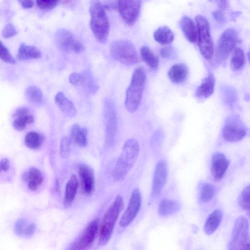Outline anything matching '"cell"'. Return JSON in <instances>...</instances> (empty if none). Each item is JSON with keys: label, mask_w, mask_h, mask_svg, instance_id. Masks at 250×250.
<instances>
[{"label": "cell", "mask_w": 250, "mask_h": 250, "mask_svg": "<svg viewBox=\"0 0 250 250\" xmlns=\"http://www.w3.org/2000/svg\"><path fill=\"white\" fill-rule=\"evenodd\" d=\"M0 57L4 62L10 64H15L16 62L11 55L8 48L2 42H0Z\"/></svg>", "instance_id": "obj_38"}, {"label": "cell", "mask_w": 250, "mask_h": 250, "mask_svg": "<svg viewBox=\"0 0 250 250\" xmlns=\"http://www.w3.org/2000/svg\"><path fill=\"white\" fill-rule=\"evenodd\" d=\"M238 42L236 31L232 28L226 29L220 36L217 44L216 59L218 62L225 61L235 49Z\"/></svg>", "instance_id": "obj_9"}, {"label": "cell", "mask_w": 250, "mask_h": 250, "mask_svg": "<svg viewBox=\"0 0 250 250\" xmlns=\"http://www.w3.org/2000/svg\"><path fill=\"white\" fill-rule=\"evenodd\" d=\"M110 52L113 59L126 66L132 65L138 62L135 47L128 40H118L113 42L110 45Z\"/></svg>", "instance_id": "obj_5"}, {"label": "cell", "mask_w": 250, "mask_h": 250, "mask_svg": "<svg viewBox=\"0 0 250 250\" xmlns=\"http://www.w3.org/2000/svg\"><path fill=\"white\" fill-rule=\"evenodd\" d=\"M98 220L94 219L88 223L82 234L72 245L70 249L85 250L93 244L98 232Z\"/></svg>", "instance_id": "obj_13"}, {"label": "cell", "mask_w": 250, "mask_h": 250, "mask_svg": "<svg viewBox=\"0 0 250 250\" xmlns=\"http://www.w3.org/2000/svg\"><path fill=\"white\" fill-rule=\"evenodd\" d=\"M188 68L183 63H177L172 66L169 69L167 75L169 79L174 83H183L188 75Z\"/></svg>", "instance_id": "obj_22"}, {"label": "cell", "mask_w": 250, "mask_h": 250, "mask_svg": "<svg viewBox=\"0 0 250 250\" xmlns=\"http://www.w3.org/2000/svg\"><path fill=\"white\" fill-rule=\"evenodd\" d=\"M180 208V205L176 201L163 199L159 204L158 212L163 217L169 216L176 212Z\"/></svg>", "instance_id": "obj_28"}, {"label": "cell", "mask_w": 250, "mask_h": 250, "mask_svg": "<svg viewBox=\"0 0 250 250\" xmlns=\"http://www.w3.org/2000/svg\"><path fill=\"white\" fill-rule=\"evenodd\" d=\"M69 81L75 86H84L85 77L84 74L83 73H72L69 76Z\"/></svg>", "instance_id": "obj_39"}, {"label": "cell", "mask_w": 250, "mask_h": 250, "mask_svg": "<svg viewBox=\"0 0 250 250\" xmlns=\"http://www.w3.org/2000/svg\"><path fill=\"white\" fill-rule=\"evenodd\" d=\"M223 218V213L219 209L212 212L207 218L204 227V230L207 235H211L218 229Z\"/></svg>", "instance_id": "obj_23"}, {"label": "cell", "mask_w": 250, "mask_h": 250, "mask_svg": "<svg viewBox=\"0 0 250 250\" xmlns=\"http://www.w3.org/2000/svg\"><path fill=\"white\" fill-rule=\"evenodd\" d=\"M55 40L58 47L63 51H72L80 53L84 50L82 43L75 39L72 34L67 29H59L55 34Z\"/></svg>", "instance_id": "obj_12"}, {"label": "cell", "mask_w": 250, "mask_h": 250, "mask_svg": "<svg viewBox=\"0 0 250 250\" xmlns=\"http://www.w3.org/2000/svg\"><path fill=\"white\" fill-rule=\"evenodd\" d=\"M78 186L77 178L75 174H72L65 186L63 200V206L65 208L69 207L73 202Z\"/></svg>", "instance_id": "obj_24"}, {"label": "cell", "mask_w": 250, "mask_h": 250, "mask_svg": "<svg viewBox=\"0 0 250 250\" xmlns=\"http://www.w3.org/2000/svg\"><path fill=\"white\" fill-rule=\"evenodd\" d=\"M247 57H248V59L249 62V63L250 64V51H249L247 53Z\"/></svg>", "instance_id": "obj_50"}, {"label": "cell", "mask_w": 250, "mask_h": 250, "mask_svg": "<svg viewBox=\"0 0 250 250\" xmlns=\"http://www.w3.org/2000/svg\"><path fill=\"white\" fill-rule=\"evenodd\" d=\"M154 40L162 45H168L171 43L174 38L172 30L167 26H162L158 28L154 32Z\"/></svg>", "instance_id": "obj_29"}, {"label": "cell", "mask_w": 250, "mask_h": 250, "mask_svg": "<svg viewBox=\"0 0 250 250\" xmlns=\"http://www.w3.org/2000/svg\"><path fill=\"white\" fill-rule=\"evenodd\" d=\"M141 204V192L138 188H135L131 193L127 207L120 219L121 227H126L133 221L140 209Z\"/></svg>", "instance_id": "obj_11"}, {"label": "cell", "mask_w": 250, "mask_h": 250, "mask_svg": "<svg viewBox=\"0 0 250 250\" xmlns=\"http://www.w3.org/2000/svg\"><path fill=\"white\" fill-rule=\"evenodd\" d=\"M23 177L28 184V188L31 190H37L43 180L41 171L34 167H30L27 172L24 173Z\"/></svg>", "instance_id": "obj_25"}, {"label": "cell", "mask_w": 250, "mask_h": 250, "mask_svg": "<svg viewBox=\"0 0 250 250\" xmlns=\"http://www.w3.org/2000/svg\"><path fill=\"white\" fill-rule=\"evenodd\" d=\"M181 30L187 40L191 43L195 42L197 39V29L193 21L185 16L179 21Z\"/></svg>", "instance_id": "obj_20"}, {"label": "cell", "mask_w": 250, "mask_h": 250, "mask_svg": "<svg viewBox=\"0 0 250 250\" xmlns=\"http://www.w3.org/2000/svg\"><path fill=\"white\" fill-rule=\"evenodd\" d=\"M139 150V144L136 139L130 138L125 142L113 171L115 181H121L126 177L135 164Z\"/></svg>", "instance_id": "obj_1"}, {"label": "cell", "mask_w": 250, "mask_h": 250, "mask_svg": "<svg viewBox=\"0 0 250 250\" xmlns=\"http://www.w3.org/2000/svg\"><path fill=\"white\" fill-rule=\"evenodd\" d=\"M215 193L214 186L209 183H205L202 185L200 191V198L204 203L210 201Z\"/></svg>", "instance_id": "obj_36"}, {"label": "cell", "mask_w": 250, "mask_h": 250, "mask_svg": "<svg viewBox=\"0 0 250 250\" xmlns=\"http://www.w3.org/2000/svg\"><path fill=\"white\" fill-rule=\"evenodd\" d=\"M25 95L27 99L33 103H41L43 99L42 90L36 86H28L25 91Z\"/></svg>", "instance_id": "obj_35"}, {"label": "cell", "mask_w": 250, "mask_h": 250, "mask_svg": "<svg viewBox=\"0 0 250 250\" xmlns=\"http://www.w3.org/2000/svg\"><path fill=\"white\" fill-rule=\"evenodd\" d=\"M70 135L72 140L79 146L84 147L87 144V130L75 124L71 126Z\"/></svg>", "instance_id": "obj_27"}, {"label": "cell", "mask_w": 250, "mask_h": 250, "mask_svg": "<svg viewBox=\"0 0 250 250\" xmlns=\"http://www.w3.org/2000/svg\"><path fill=\"white\" fill-rule=\"evenodd\" d=\"M167 167L164 160L159 161L155 167L152 183V194L159 195L165 187L167 177Z\"/></svg>", "instance_id": "obj_14"}, {"label": "cell", "mask_w": 250, "mask_h": 250, "mask_svg": "<svg viewBox=\"0 0 250 250\" xmlns=\"http://www.w3.org/2000/svg\"><path fill=\"white\" fill-rule=\"evenodd\" d=\"M140 57L148 67L152 70L156 69L159 65V59L147 46L144 45L140 50Z\"/></svg>", "instance_id": "obj_30"}, {"label": "cell", "mask_w": 250, "mask_h": 250, "mask_svg": "<svg viewBox=\"0 0 250 250\" xmlns=\"http://www.w3.org/2000/svg\"><path fill=\"white\" fill-rule=\"evenodd\" d=\"M41 56V52L38 48L24 43L20 45L17 54V58L20 61L37 59Z\"/></svg>", "instance_id": "obj_26"}, {"label": "cell", "mask_w": 250, "mask_h": 250, "mask_svg": "<svg viewBox=\"0 0 250 250\" xmlns=\"http://www.w3.org/2000/svg\"><path fill=\"white\" fill-rule=\"evenodd\" d=\"M89 12L91 31L98 42L104 43L108 38L110 27L104 6L99 0H91Z\"/></svg>", "instance_id": "obj_2"}, {"label": "cell", "mask_w": 250, "mask_h": 250, "mask_svg": "<svg viewBox=\"0 0 250 250\" xmlns=\"http://www.w3.org/2000/svg\"><path fill=\"white\" fill-rule=\"evenodd\" d=\"M215 79L210 73L205 78L195 91L196 96L199 99H207L211 96L214 89Z\"/></svg>", "instance_id": "obj_21"}, {"label": "cell", "mask_w": 250, "mask_h": 250, "mask_svg": "<svg viewBox=\"0 0 250 250\" xmlns=\"http://www.w3.org/2000/svg\"><path fill=\"white\" fill-rule=\"evenodd\" d=\"M160 55L165 59H170L173 58L174 51L173 48L170 46H165L160 50Z\"/></svg>", "instance_id": "obj_43"}, {"label": "cell", "mask_w": 250, "mask_h": 250, "mask_svg": "<svg viewBox=\"0 0 250 250\" xmlns=\"http://www.w3.org/2000/svg\"><path fill=\"white\" fill-rule=\"evenodd\" d=\"M229 161L220 152L214 153L211 157L210 171L212 177L219 181L225 176L229 166Z\"/></svg>", "instance_id": "obj_15"}, {"label": "cell", "mask_w": 250, "mask_h": 250, "mask_svg": "<svg viewBox=\"0 0 250 250\" xmlns=\"http://www.w3.org/2000/svg\"><path fill=\"white\" fill-rule=\"evenodd\" d=\"M228 249L230 250H250L249 223L246 217L240 216L236 219Z\"/></svg>", "instance_id": "obj_6"}, {"label": "cell", "mask_w": 250, "mask_h": 250, "mask_svg": "<svg viewBox=\"0 0 250 250\" xmlns=\"http://www.w3.org/2000/svg\"><path fill=\"white\" fill-rule=\"evenodd\" d=\"M70 150V141L67 137H63L60 143V155L63 157H66Z\"/></svg>", "instance_id": "obj_41"}, {"label": "cell", "mask_w": 250, "mask_h": 250, "mask_svg": "<svg viewBox=\"0 0 250 250\" xmlns=\"http://www.w3.org/2000/svg\"><path fill=\"white\" fill-rule=\"evenodd\" d=\"M245 56L243 50L239 48H235L232 53L230 66L233 71H238L242 69L245 63Z\"/></svg>", "instance_id": "obj_33"}, {"label": "cell", "mask_w": 250, "mask_h": 250, "mask_svg": "<svg viewBox=\"0 0 250 250\" xmlns=\"http://www.w3.org/2000/svg\"><path fill=\"white\" fill-rule=\"evenodd\" d=\"M79 174L84 192L90 194L95 187V178L92 169L87 165L82 164L79 166Z\"/></svg>", "instance_id": "obj_16"}, {"label": "cell", "mask_w": 250, "mask_h": 250, "mask_svg": "<svg viewBox=\"0 0 250 250\" xmlns=\"http://www.w3.org/2000/svg\"><path fill=\"white\" fill-rule=\"evenodd\" d=\"M238 201L240 207L250 218V184L243 189Z\"/></svg>", "instance_id": "obj_34"}, {"label": "cell", "mask_w": 250, "mask_h": 250, "mask_svg": "<svg viewBox=\"0 0 250 250\" xmlns=\"http://www.w3.org/2000/svg\"><path fill=\"white\" fill-rule=\"evenodd\" d=\"M35 226L25 219H19L15 225V233L20 236H30L35 231Z\"/></svg>", "instance_id": "obj_31"}, {"label": "cell", "mask_w": 250, "mask_h": 250, "mask_svg": "<svg viewBox=\"0 0 250 250\" xmlns=\"http://www.w3.org/2000/svg\"><path fill=\"white\" fill-rule=\"evenodd\" d=\"M13 117L15 119L13 126L18 131H22L25 129L27 125L34 122V118L30 113L29 110L25 107L18 108L15 111Z\"/></svg>", "instance_id": "obj_17"}, {"label": "cell", "mask_w": 250, "mask_h": 250, "mask_svg": "<svg viewBox=\"0 0 250 250\" xmlns=\"http://www.w3.org/2000/svg\"><path fill=\"white\" fill-rule=\"evenodd\" d=\"M10 163L8 159L3 158L1 160L0 164L1 171H7L10 168Z\"/></svg>", "instance_id": "obj_45"}, {"label": "cell", "mask_w": 250, "mask_h": 250, "mask_svg": "<svg viewBox=\"0 0 250 250\" xmlns=\"http://www.w3.org/2000/svg\"><path fill=\"white\" fill-rule=\"evenodd\" d=\"M245 130L241 126L232 124L226 125L222 131L224 139L229 142H236L243 139L246 136Z\"/></svg>", "instance_id": "obj_18"}, {"label": "cell", "mask_w": 250, "mask_h": 250, "mask_svg": "<svg viewBox=\"0 0 250 250\" xmlns=\"http://www.w3.org/2000/svg\"><path fill=\"white\" fill-rule=\"evenodd\" d=\"M105 138L108 146L113 145L117 130L116 107L113 101L106 98L104 100Z\"/></svg>", "instance_id": "obj_8"}, {"label": "cell", "mask_w": 250, "mask_h": 250, "mask_svg": "<svg viewBox=\"0 0 250 250\" xmlns=\"http://www.w3.org/2000/svg\"><path fill=\"white\" fill-rule=\"evenodd\" d=\"M197 29L198 45L203 57L207 61L212 60L214 56V48L211 38L208 22L201 15L195 17Z\"/></svg>", "instance_id": "obj_7"}, {"label": "cell", "mask_w": 250, "mask_h": 250, "mask_svg": "<svg viewBox=\"0 0 250 250\" xmlns=\"http://www.w3.org/2000/svg\"><path fill=\"white\" fill-rule=\"evenodd\" d=\"M55 190L56 192H60V187L59 184V181L58 179H56L55 182Z\"/></svg>", "instance_id": "obj_48"}, {"label": "cell", "mask_w": 250, "mask_h": 250, "mask_svg": "<svg viewBox=\"0 0 250 250\" xmlns=\"http://www.w3.org/2000/svg\"><path fill=\"white\" fill-rule=\"evenodd\" d=\"M142 0H118V7L124 22L128 25H133L140 15Z\"/></svg>", "instance_id": "obj_10"}, {"label": "cell", "mask_w": 250, "mask_h": 250, "mask_svg": "<svg viewBox=\"0 0 250 250\" xmlns=\"http://www.w3.org/2000/svg\"><path fill=\"white\" fill-rule=\"evenodd\" d=\"M22 7L25 9L32 8L34 4L33 0H17Z\"/></svg>", "instance_id": "obj_46"}, {"label": "cell", "mask_w": 250, "mask_h": 250, "mask_svg": "<svg viewBox=\"0 0 250 250\" xmlns=\"http://www.w3.org/2000/svg\"><path fill=\"white\" fill-rule=\"evenodd\" d=\"M218 7L220 10H224L227 7V0H216Z\"/></svg>", "instance_id": "obj_47"}, {"label": "cell", "mask_w": 250, "mask_h": 250, "mask_svg": "<svg viewBox=\"0 0 250 250\" xmlns=\"http://www.w3.org/2000/svg\"><path fill=\"white\" fill-rule=\"evenodd\" d=\"M212 15L215 20L219 24L223 23L225 22V18L222 10H217L213 11Z\"/></svg>", "instance_id": "obj_44"}, {"label": "cell", "mask_w": 250, "mask_h": 250, "mask_svg": "<svg viewBox=\"0 0 250 250\" xmlns=\"http://www.w3.org/2000/svg\"><path fill=\"white\" fill-rule=\"evenodd\" d=\"M59 0H36L38 7L43 10H50L54 8Z\"/></svg>", "instance_id": "obj_40"}, {"label": "cell", "mask_w": 250, "mask_h": 250, "mask_svg": "<svg viewBox=\"0 0 250 250\" xmlns=\"http://www.w3.org/2000/svg\"><path fill=\"white\" fill-rule=\"evenodd\" d=\"M17 34V31L13 24L8 23L2 31V35L4 38H10Z\"/></svg>", "instance_id": "obj_42"}, {"label": "cell", "mask_w": 250, "mask_h": 250, "mask_svg": "<svg viewBox=\"0 0 250 250\" xmlns=\"http://www.w3.org/2000/svg\"><path fill=\"white\" fill-rule=\"evenodd\" d=\"M44 136L36 131H30L27 133L24 137V144L25 146L33 149L39 148L44 141Z\"/></svg>", "instance_id": "obj_32"}, {"label": "cell", "mask_w": 250, "mask_h": 250, "mask_svg": "<svg viewBox=\"0 0 250 250\" xmlns=\"http://www.w3.org/2000/svg\"><path fill=\"white\" fill-rule=\"evenodd\" d=\"M123 207V199L119 194L115 198L103 217L99 229V246H104L109 241Z\"/></svg>", "instance_id": "obj_4"}, {"label": "cell", "mask_w": 250, "mask_h": 250, "mask_svg": "<svg viewBox=\"0 0 250 250\" xmlns=\"http://www.w3.org/2000/svg\"><path fill=\"white\" fill-rule=\"evenodd\" d=\"M83 73L85 77L84 86L87 87L89 92L92 94L96 92L98 89V86L95 82L92 75L88 71H85Z\"/></svg>", "instance_id": "obj_37"}, {"label": "cell", "mask_w": 250, "mask_h": 250, "mask_svg": "<svg viewBox=\"0 0 250 250\" xmlns=\"http://www.w3.org/2000/svg\"><path fill=\"white\" fill-rule=\"evenodd\" d=\"M60 0L63 4H68L70 2H71V1H72V0Z\"/></svg>", "instance_id": "obj_49"}, {"label": "cell", "mask_w": 250, "mask_h": 250, "mask_svg": "<svg viewBox=\"0 0 250 250\" xmlns=\"http://www.w3.org/2000/svg\"><path fill=\"white\" fill-rule=\"evenodd\" d=\"M55 102L62 113L67 117L76 116L77 110L74 104L67 98L63 92H59L55 96Z\"/></svg>", "instance_id": "obj_19"}, {"label": "cell", "mask_w": 250, "mask_h": 250, "mask_svg": "<svg viewBox=\"0 0 250 250\" xmlns=\"http://www.w3.org/2000/svg\"><path fill=\"white\" fill-rule=\"evenodd\" d=\"M146 81V73L143 67L136 68L126 92L125 106L130 113L139 107Z\"/></svg>", "instance_id": "obj_3"}]
</instances>
